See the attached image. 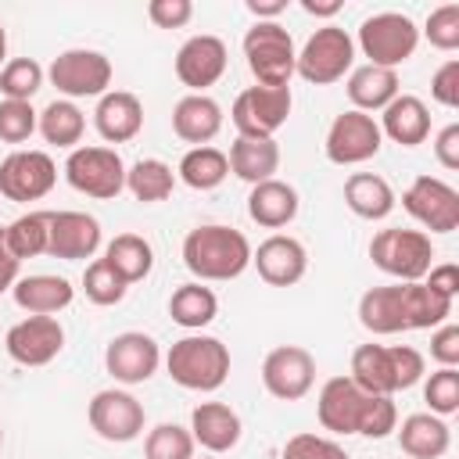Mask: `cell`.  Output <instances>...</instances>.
Here are the masks:
<instances>
[{
	"instance_id": "1",
	"label": "cell",
	"mask_w": 459,
	"mask_h": 459,
	"mask_svg": "<svg viewBox=\"0 0 459 459\" xmlns=\"http://www.w3.org/2000/svg\"><path fill=\"white\" fill-rule=\"evenodd\" d=\"M183 265L197 276V283L237 280L251 265V240L240 230L222 226V222L194 226L183 237Z\"/></svg>"
},
{
	"instance_id": "2",
	"label": "cell",
	"mask_w": 459,
	"mask_h": 459,
	"mask_svg": "<svg viewBox=\"0 0 459 459\" xmlns=\"http://www.w3.org/2000/svg\"><path fill=\"white\" fill-rule=\"evenodd\" d=\"M165 369L186 391H219L230 377V348L219 337L186 333L169 348Z\"/></svg>"
},
{
	"instance_id": "3",
	"label": "cell",
	"mask_w": 459,
	"mask_h": 459,
	"mask_svg": "<svg viewBox=\"0 0 459 459\" xmlns=\"http://www.w3.org/2000/svg\"><path fill=\"white\" fill-rule=\"evenodd\" d=\"M369 258L380 273L394 276L398 283H416L434 265V244L423 230L391 226V230H380L369 240Z\"/></svg>"
},
{
	"instance_id": "4",
	"label": "cell",
	"mask_w": 459,
	"mask_h": 459,
	"mask_svg": "<svg viewBox=\"0 0 459 459\" xmlns=\"http://www.w3.org/2000/svg\"><path fill=\"white\" fill-rule=\"evenodd\" d=\"M355 47L369 57L366 65H377V68H394L402 61H409L420 47V29L409 14L402 11H380V14H369L362 25H359V39Z\"/></svg>"
},
{
	"instance_id": "5",
	"label": "cell",
	"mask_w": 459,
	"mask_h": 459,
	"mask_svg": "<svg viewBox=\"0 0 459 459\" xmlns=\"http://www.w3.org/2000/svg\"><path fill=\"white\" fill-rule=\"evenodd\" d=\"M244 57L255 75V86H290L298 50L280 22H255L244 32Z\"/></svg>"
},
{
	"instance_id": "6",
	"label": "cell",
	"mask_w": 459,
	"mask_h": 459,
	"mask_svg": "<svg viewBox=\"0 0 459 459\" xmlns=\"http://www.w3.org/2000/svg\"><path fill=\"white\" fill-rule=\"evenodd\" d=\"M351 61H355V39L337 25H323L298 50L294 75H301L312 86H330L351 72Z\"/></svg>"
},
{
	"instance_id": "7",
	"label": "cell",
	"mask_w": 459,
	"mask_h": 459,
	"mask_svg": "<svg viewBox=\"0 0 459 459\" xmlns=\"http://www.w3.org/2000/svg\"><path fill=\"white\" fill-rule=\"evenodd\" d=\"M111 75H115L111 61L100 50H86V47L61 50L47 68L50 86L65 100H79V97H97L100 100L111 86Z\"/></svg>"
},
{
	"instance_id": "8",
	"label": "cell",
	"mask_w": 459,
	"mask_h": 459,
	"mask_svg": "<svg viewBox=\"0 0 459 459\" xmlns=\"http://www.w3.org/2000/svg\"><path fill=\"white\" fill-rule=\"evenodd\" d=\"M65 179L86 197L111 201L126 190V161L115 147H75L65 158Z\"/></svg>"
},
{
	"instance_id": "9",
	"label": "cell",
	"mask_w": 459,
	"mask_h": 459,
	"mask_svg": "<svg viewBox=\"0 0 459 459\" xmlns=\"http://www.w3.org/2000/svg\"><path fill=\"white\" fill-rule=\"evenodd\" d=\"M290 104H294L290 86H247L233 97L230 122L237 126V136L273 140V133L287 122Z\"/></svg>"
},
{
	"instance_id": "10",
	"label": "cell",
	"mask_w": 459,
	"mask_h": 459,
	"mask_svg": "<svg viewBox=\"0 0 459 459\" xmlns=\"http://www.w3.org/2000/svg\"><path fill=\"white\" fill-rule=\"evenodd\" d=\"M86 420L93 427L97 437L104 441H115V445H126V441H136L143 434V423H147V412L143 405L122 391V387H104L90 398L86 405Z\"/></svg>"
},
{
	"instance_id": "11",
	"label": "cell",
	"mask_w": 459,
	"mask_h": 459,
	"mask_svg": "<svg viewBox=\"0 0 459 459\" xmlns=\"http://www.w3.org/2000/svg\"><path fill=\"white\" fill-rule=\"evenodd\" d=\"M380 143H384V136H380L377 118L348 108V111H341L330 122L326 140H323V151H326V158L333 165H362V161H369V158L380 154Z\"/></svg>"
},
{
	"instance_id": "12",
	"label": "cell",
	"mask_w": 459,
	"mask_h": 459,
	"mask_svg": "<svg viewBox=\"0 0 459 459\" xmlns=\"http://www.w3.org/2000/svg\"><path fill=\"white\" fill-rule=\"evenodd\" d=\"M402 208L430 233H452L459 226V190L437 176H416L402 194Z\"/></svg>"
},
{
	"instance_id": "13",
	"label": "cell",
	"mask_w": 459,
	"mask_h": 459,
	"mask_svg": "<svg viewBox=\"0 0 459 459\" xmlns=\"http://www.w3.org/2000/svg\"><path fill=\"white\" fill-rule=\"evenodd\" d=\"M57 165L47 151H11L0 161V197L29 204L54 190Z\"/></svg>"
},
{
	"instance_id": "14",
	"label": "cell",
	"mask_w": 459,
	"mask_h": 459,
	"mask_svg": "<svg viewBox=\"0 0 459 459\" xmlns=\"http://www.w3.org/2000/svg\"><path fill=\"white\" fill-rule=\"evenodd\" d=\"M262 384L280 402H298L316 384V359L301 344H280L262 359Z\"/></svg>"
},
{
	"instance_id": "15",
	"label": "cell",
	"mask_w": 459,
	"mask_h": 459,
	"mask_svg": "<svg viewBox=\"0 0 459 459\" xmlns=\"http://www.w3.org/2000/svg\"><path fill=\"white\" fill-rule=\"evenodd\" d=\"M161 366V348L151 333H140V330H126V333H115L104 348V369L118 380V384H143L158 373Z\"/></svg>"
},
{
	"instance_id": "16",
	"label": "cell",
	"mask_w": 459,
	"mask_h": 459,
	"mask_svg": "<svg viewBox=\"0 0 459 459\" xmlns=\"http://www.w3.org/2000/svg\"><path fill=\"white\" fill-rule=\"evenodd\" d=\"M4 348L18 366H47L65 348V326L57 316H25L7 330Z\"/></svg>"
},
{
	"instance_id": "17",
	"label": "cell",
	"mask_w": 459,
	"mask_h": 459,
	"mask_svg": "<svg viewBox=\"0 0 459 459\" xmlns=\"http://www.w3.org/2000/svg\"><path fill=\"white\" fill-rule=\"evenodd\" d=\"M226 65H230V50L212 32L190 36L176 54V75L183 86H190V93H204L208 86H215L222 79Z\"/></svg>"
},
{
	"instance_id": "18",
	"label": "cell",
	"mask_w": 459,
	"mask_h": 459,
	"mask_svg": "<svg viewBox=\"0 0 459 459\" xmlns=\"http://www.w3.org/2000/svg\"><path fill=\"white\" fill-rule=\"evenodd\" d=\"M366 402H369V394L351 377H330L319 387L316 416H319L323 430H330V434H359Z\"/></svg>"
},
{
	"instance_id": "19",
	"label": "cell",
	"mask_w": 459,
	"mask_h": 459,
	"mask_svg": "<svg viewBox=\"0 0 459 459\" xmlns=\"http://www.w3.org/2000/svg\"><path fill=\"white\" fill-rule=\"evenodd\" d=\"M251 265L258 269V276L269 287H290L305 276L308 269V251L298 237L287 233H273L265 237L258 247H251Z\"/></svg>"
},
{
	"instance_id": "20",
	"label": "cell",
	"mask_w": 459,
	"mask_h": 459,
	"mask_svg": "<svg viewBox=\"0 0 459 459\" xmlns=\"http://www.w3.org/2000/svg\"><path fill=\"white\" fill-rule=\"evenodd\" d=\"M100 247V222L86 212H50V240H47V255L65 258V262H79V258H93Z\"/></svg>"
},
{
	"instance_id": "21",
	"label": "cell",
	"mask_w": 459,
	"mask_h": 459,
	"mask_svg": "<svg viewBox=\"0 0 459 459\" xmlns=\"http://www.w3.org/2000/svg\"><path fill=\"white\" fill-rule=\"evenodd\" d=\"M190 437L194 445H201L208 455H222L230 448H237L244 423L237 416V409H230L226 402H201L190 412Z\"/></svg>"
},
{
	"instance_id": "22",
	"label": "cell",
	"mask_w": 459,
	"mask_h": 459,
	"mask_svg": "<svg viewBox=\"0 0 459 459\" xmlns=\"http://www.w3.org/2000/svg\"><path fill=\"white\" fill-rule=\"evenodd\" d=\"M93 126L108 143H129L143 129V104L129 90H108L93 108Z\"/></svg>"
},
{
	"instance_id": "23",
	"label": "cell",
	"mask_w": 459,
	"mask_h": 459,
	"mask_svg": "<svg viewBox=\"0 0 459 459\" xmlns=\"http://www.w3.org/2000/svg\"><path fill=\"white\" fill-rule=\"evenodd\" d=\"M222 129V108L215 97L208 93H186L176 100L172 108V133L183 140V143H194V147H204L208 140H215Z\"/></svg>"
},
{
	"instance_id": "24",
	"label": "cell",
	"mask_w": 459,
	"mask_h": 459,
	"mask_svg": "<svg viewBox=\"0 0 459 459\" xmlns=\"http://www.w3.org/2000/svg\"><path fill=\"white\" fill-rule=\"evenodd\" d=\"M11 298L22 312L29 316H57L61 308L72 305L75 287L65 276H50V273H32V276H18V283L11 287Z\"/></svg>"
},
{
	"instance_id": "25",
	"label": "cell",
	"mask_w": 459,
	"mask_h": 459,
	"mask_svg": "<svg viewBox=\"0 0 459 459\" xmlns=\"http://www.w3.org/2000/svg\"><path fill=\"white\" fill-rule=\"evenodd\" d=\"M298 208H301V197L290 183L283 179H265V183H255L251 194H247V215L251 222H258L262 230H283L287 222L298 219Z\"/></svg>"
},
{
	"instance_id": "26",
	"label": "cell",
	"mask_w": 459,
	"mask_h": 459,
	"mask_svg": "<svg viewBox=\"0 0 459 459\" xmlns=\"http://www.w3.org/2000/svg\"><path fill=\"white\" fill-rule=\"evenodd\" d=\"M380 136H391L402 147H416L430 136V111L420 97L398 93L384 111H380Z\"/></svg>"
},
{
	"instance_id": "27",
	"label": "cell",
	"mask_w": 459,
	"mask_h": 459,
	"mask_svg": "<svg viewBox=\"0 0 459 459\" xmlns=\"http://www.w3.org/2000/svg\"><path fill=\"white\" fill-rule=\"evenodd\" d=\"M344 90H348L351 108L362 111V115L384 111V108L402 93L398 72H394V68H377V65H359V68H351Z\"/></svg>"
},
{
	"instance_id": "28",
	"label": "cell",
	"mask_w": 459,
	"mask_h": 459,
	"mask_svg": "<svg viewBox=\"0 0 459 459\" xmlns=\"http://www.w3.org/2000/svg\"><path fill=\"white\" fill-rule=\"evenodd\" d=\"M394 430H398V445H402V452L409 459H441L448 452V445H452L448 423L441 416H434V412H412Z\"/></svg>"
},
{
	"instance_id": "29",
	"label": "cell",
	"mask_w": 459,
	"mask_h": 459,
	"mask_svg": "<svg viewBox=\"0 0 459 459\" xmlns=\"http://www.w3.org/2000/svg\"><path fill=\"white\" fill-rule=\"evenodd\" d=\"M230 172L244 183H265V179H276V169H280V143L276 140H255V136H237L230 143Z\"/></svg>"
},
{
	"instance_id": "30",
	"label": "cell",
	"mask_w": 459,
	"mask_h": 459,
	"mask_svg": "<svg viewBox=\"0 0 459 459\" xmlns=\"http://www.w3.org/2000/svg\"><path fill=\"white\" fill-rule=\"evenodd\" d=\"M359 323L369 333H402L405 326V305H402V283H384V287H369L359 298Z\"/></svg>"
},
{
	"instance_id": "31",
	"label": "cell",
	"mask_w": 459,
	"mask_h": 459,
	"mask_svg": "<svg viewBox=\"0 0 459 459\" xmlns=\"http://www.w3.org/2000/svg\"><path fill=\"white\" fill-rule=\"evenodd\" d=\"M344 204L359 215V219H387L394 212V190L384 176L377 172H351L344 183Z\"/></svg>"
},
{
	"instance_id": "32",
	"label": "cell",
	"mask_w": 459,
	"mask_h": 459,
	"mask_svg": "<svg viewBox=\"0 0 459 459\" xmlns=\"http://www.w3.org/2000/svg\"><path fill=\"white\" fill-rule=\"evenodd\" d=\"M366 394H394V362L391 344H359L351 351V373H348Z\"/></svg>"
},
{
	"instance_id": "33",
	"label": "cell",
	"mask_w": 459,
	"mask_h": 459,
	"mask_svg": "<svg viewBox=\"0 0 459 459\" xmlns=\"http://www.w3.org/2000/svg\"><path fill=\"white\" fill-rule=\"evenodd\" d=\"M108 265L126 280V283H140L151 276L154 269V247L151 240H143L140 233H118L115 240H108L104 247Z\"/></svg>"
},
{
	"instance_id": "34",
	"label": "cell",
	"mask_w": 459,
	"mask_h": 459,
	"mask_svg": "<svg viewBox=\"0 0 459 459\" xmlns=\"http://www.w3.org/2000/svg\"><path fill=\"white\" fill-rule=\"evenodd\" d=\"M215 312H219L215 290L204 287V283H197V280L176 287L172 298H169V316H172V323H179L183 330H201V326H208V323L215 319Z\"/></svg>"
},
{
	"instance_id": "35",
	"label": "cell",
	"mask_w": 459,
	"mask_h": 459,
	"mask_svg": "<svg viewBox=\"0 0 459 459\" xmlns=\"http://www.w3.org/2000/svg\"><path fill=\"white\" fill-rule=\"evenodd\" d=\"M402 305H405V326L409 330H434L448 323L452 316V298L430 290L423 280L402 283Z\"/></svg>"
},
{
	"instance_id": "36",
	"label": "cell",
	"mask_w": 459,
	"mask_h": 459,
	"mask_svg": "<svg viewBox=\"0 0 459 459\" xmlns=\"http://www.w3.org/2000/svg\"><path fill=\"white\" fill-rule=\"evenodd\" d=\"M39 136L47 140V143H54V147H68V151H75V143L82 140V133H86V115L79 111V104L75 100H50L43 111H39Z\"/></svg>"
},
{
	"instance_id": "37",
	"label": "cell",
	"mask_w": 459,
	"mask_h": 459,
	"mask_svg": "<svg viewBox=\"0 0 459 459\" xmlns=\"http://www.w3.org/2000/svg\"><path fill=\"white\" fill-rule=\"evenodd\" d=\"M176 176L190 186V190H215L226 176H230V161H226V151L204 143V147H190L183 158H179V169Z\"/></svg>"
},
{
	"instance_id": "38",
	"label": "cell",
	"mask_w": 459,
	"mask_h": 459,
	"mask_svg": "<svg viewBox=\"0 0 459 459\" xmlns=\"http://www.w3.org/2000/svg\"><path fill=\"white\" fill-rule=\"evenodd\" d=\"M172 186H176V172L161 158H140L126 169V190L143 204L165 201L172 194Z\"/></svg>"
},
{
	"instance_id": "39",
	"label": "cell",
	"mask_w": 459,
	"mask_h": 459,
	"mask_svg": "<svg viewBox=\"0 0 459 459\" xmlns=\"http://www.w3.org/2000/svg\"><path fill=\"white\" fill-rule=\"evenodd\" d=\"M7 247L18 258H36L47 255V240H50V212H25L18 215L11 226H4Z\"/></svg>"
},
{
	"instance_id": "40",
	"label": "cell",
	"mask_w": 459,
	"mask_h": 459,
	"mask_svg": "<svg viewBox=\"0 0 459 459\" xmlns=\"http://www.w3.org/2000/svg\"><path fill=\"white\" fill-rule=\"evenodd\" d=\"M43 79H47V72H43L39 61H32V57H11L0 68V93H4V100H32L39 93Z\"/></svg>"
},
{
	"instance_id": "41",
	"label": "cell",
	"mask_w": 459,
	"mask_h": 459,
	"mask_svg": "<svg viewBox=\"0 0 459 459\" xmlns=\"http://www.w3.org/2000/svg\"><path fill=\"white\" fill-rule=\"evenodd\" d=\"M194 437L179 423H158L143 437V459H194Z\"/></svg>"
},
{
	"instance_id": "42",
	"label": "cell",
	"mask_w": 459,
	"mask_h": 459,
	"mask_svg": "<svg viewBox=\"0 0 459 459\" xmlns=\"http://www.w3.org/2000/svg\"><path fill=\"white\" fill-rule=\"evenodd\" d=\"M126 290H129V283L108 265V258H93L90 265H86V273H82V294L93 301V305H118L122 298H126Z\"/></svg>"
},
{
	"instance_id": "43",
	"label": "cell",
	"mask_w": 459,
	"mask_h": 459,
	"mask_svg": "<svg viewBox=\"0 0 459 459\" xmlns=\"http://www.w3.org/2000/svg\"><path fill=\"white\" fill-rule=\"evenodd\" d=\"M423 402L430 405L434 416H441V420L452 416L459 409V369H452V366L434 369L423 384Z\"/></svg>"
},
{
	"instance_id": "44",
	"label": "cell",
	"mask_w": 459,
	"mask_h": 459,
	"mask_svg": "<svg viewBox=\"0 0 459 459\" xmlns=\"http://www.w3.org/2000/svg\"><path fill=\"white\" fill-rule=\"evenodd\" d=\"M39 126V111H32V100H0V140L4 143H25Z\"/></svg>"
},
{
	"instance_id": "45",
	"label": "cell",
	"mask_w": 459,
	"mask_h": 459,
	"mask_svg": "<svg viewBox=\"0 0 459 459\" xmlns=\"http://www.w3.org/2000/svg\"><path fill=\"white\" fill-rule=\"evenodd\" d=\"M423 36L430 39V47L437 50H455L459 47V4H441L427 14Z\"/></svg>"
},
{
	"instance_id": "46",
	"label": "cell",
	"mask_w": 459,
	"mask_h": 459,
	"mask_svg": "<svg viewBox=\"0 0 459 459\" xmlns=\"http://www.w3.org/2000/svg\"><path fill=\"white\" fill-rule=\"evenodd\" d=\"M394 427H398L394 398H391V394H369L366 412H362V423H359V434H362V437L380 441V437H387Z\"/></svg>"
},
{
	"instance_id": "47",
	"label": "cell",
	"mask_w": 459,
	"mask_h": 459,
	"mask_svg": "<svg viewBox=\"0 0 459 459\" xmlns=\"http://www.w3.org/2000/svg\"><path fill=\"white\" fill-rule=\"evenodd\" d=\"M280 459H348V452L333 441V437H323V434H294L287 437Z\"/></svg>"
},
{
	"instance_id": "48",
	"label": "cell",
	"mask_w": 459,
	"mask_h": 459,
	"mask_svg": "<svg viewBox=\"0 0 459 459\" xmlns=\"http://www.w3.org/2000/svg\"><path fill=\"white\" fill-rule=\"evenodd\" d=\"M391 362H394V384H398V391L420 384V377L427 373V362H423V355L412 344H391Z\"/></svg>"
},
{
	"instance_id": "49",
	"label": "cell",
	"mask_w": 459,
	"mask_h": 459,
	"mask_svg": "<svg viewBox=\"0 0 459 459\" xmlns=\"http://www.w3.org/2000/svg\"><path fill=\"white\" fill-rule=\"evenodd\" d=\"M147 18L158 29H183L194 18V4L190 0H151L147 4Z\"/></svg>"
},
{
	"instance_id": "50",
	"label": "cell",
	"mask_w": 459,
	"mask_h": 459,
	"mask_svg": "<svg viewBox=\"0 0 459 459\" xmlns=\"http://www.w3.org/2000/svg\"><path fill=\"white\" fill-rule=\"evenodd\" d=\"M430 97L441 108H459V61L448 57L434 75H430Z\"/></svg>"
},
{
	"instance_id": "51",
	"label": "cell",
	"mask_w": 459,
	"mask_h": 459,
	"mask_svg": "<svg viewBox=\"0 0 459 459\" xmlns=\"http://www.w3.org/2000/svg\"><path fill=\"white\" fill-rule=\"evenodd\" d=\"M430 359L437 362V366H459V326L455 323H441V326H434V333H430Z\"/></svg>"
},
{
	"instance_id": "52",
	"label": "cell",
	"mask_w": 459,
	"mask_h": 459,
	"mask_svg": "<svg viewBox=\"0 0 459 459\" xmlns=\"http://www.w3.org/2000/svg\"><path fill=\"white\" fill-rule=\"evenodd\" d=\"M434 158H437L448 172L459 169V122H448V126L434 136Z\"/></svg>"
},
{
	"instance_id": "53",
	"label": "cell",
	"mask_w": 459,
	"mask_h": 459,
	"mask_svg": "<svg viewBox=\"0 0 459 459\" xmlns=\"http://www.w3.org/2000/svg\"><path fill=\"white\" fill-rule=\"evenodd\" d=\"M423 283H427L430 290H437V294H445V298L455 301V294H459V265H452V262L430 265V273L423 276Z\"/></svg>"
},
{
	"instance_id": "54",
	"label": "cell",
	"mask_w": 459,
	"mask_h": 459,
	"mask_svg": "<svg viewBox=\"0 0 459 459\" xmlns=\"http://www.w3.org/2000/svg\"><path fill=\"white\" fill-rule=\"evenodd\" d=\"M18 273H22V258L7 247V237H4V230H0V294L18 283Z\"/></svg>"
},
{
	"instance_id": "55",
	"label": "cell",
	"mask_w": 459,
	"mask_h": 459,
	"mask_svg": "<svg viewBox=\"0 0 459 459\" xmlns=\"http://www.w3.org/2000/svg\"><path fill=\"white\" fill-rule=\"evenodd\" d=\"M247 11L255 14V22H276L287 11V0H247Z\"/></svg>"
},
{
	"instance_id": "56",
	"label": "cell",
	"mask_w": 459,
	"mask_h": 459,
	"mask_svg": "<svg viewBox=\"0 0 459 459\" xmlns=\"http://www.w3.org/2000/svg\"><path fill=\"white\" fill-rule=\"evenodd\" d=\"M301 11L312 14V18H333L341 11V0H330V4H319V0H301Z\"/></svg>"
},
{
	"instance_id": "57",
	"label": "cell",
	"mask_w": 459,
	"mask_h": 459,
	"mask_svg": "<svg viewBox=\"0 0 459 459\" xmlns=\"http://www.w3.org/2000/svg\"><path fill=\"white\" fill-rule=\"evenodd\" d=\"M4 57H7V29L0 22V68H4Z\"/></svg>"
},
{
	"instance_id": "58",
	"label": "cell",
	"mask_w": 459,
	"mask_h": 459,
	"mask_svg": "<svg viewBox=\"0 0 459 459\" xmlns=\"http://www.w3.org/2000/svg\"><path fill=\"white\" fill-rule=\"evenodd\" d=\"M0 445H4V430H0Z\"/></svg>"
},
{
	"instance_id": "59",
	"label": "cell",
	"mask_w": 459,
	"mask_h": 459,
	"mask_svg": "<svg viewBox=\"0 0 459 459\" xmlns=\"http://www.w3.org/2000/svg\"><path fill=\"white\" fill-rule=\"evenodd\" d=\"M201 459H215V455H201Z\"/></svg>"
}]
</instances>
